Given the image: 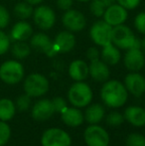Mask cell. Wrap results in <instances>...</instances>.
Returning a JSON list of instances; mask_svg holds the SVG:
<instances>
[{
    "label": "cell",
    "instance_id": "1",
    "mask_svg": "<svg viewBox=\"0 0 145 146\" xmlns=\"http://www.w3.org/2000/svg\"><path fill=\"white\" fill-rule=\"evenodd\" d=\"M101 98L107 106L118 108L128 100V92L124 84L118 80H107L101 88Z\"/></svg>",
    "mask_w": 145,
    "mask_h": 146
},
{
    "label": "cell",
    "instance_id": "2",
    "mask_svg": "<svg viewBox=\"0 0 145 146\" xmlns=\"http://www.w3.org/2000/svg\"><path fill=\"white\" fill-rule=\"evenodd\" d=\"M111 43L124 51L131 48H140V39L136 38L133 31L124 24L112 28Z\"/></svg>",
    "mask_w": 145,
    "mask_h": 146
},
{
    "label": "cell",
    "instance_id": "3",
    "mask_svg": "<svg viewBox=\"0 0 145 146\" xmlns=\"http://www.w3.org/2000/svg\"><path fill=\"white\" fill-rule=\"evenodd\" d=\"M93 98V90L83 81L75 82L68 92V100L73 106L77 108H87Z\"/></svg>",
    "mask_w": 145,
    "mask_h": 146
},
{
    "label": "cell",
    "instance_id": "4",
    "mask_svg": "<svg viewBox=\"0 0 145 146\" xmlns=\"http://www.w3.org/2000/svg\"><path fill=\"white\" fill-rule=\"evenodd\" d=\"M25 94L31 98H40L46 94L50 88L49 80L44 75L33 73L27 76L23 84Z\"/></svg>",
    "mask_w": 145,
    "mask_h": 146
},
{
    "label": "cell",
    "instance_id": "5",
    "mask_svg": "<svg viewBox=\"0 0 145 146\" xmlns=\"http://www.w3.org/2000/svg\"><path fill=\"white\" fill-rule=\"evenodd\" d=\"M25 70L20 62L16 60L6 61L0 66V79L7 85H16L23 80Z\"/></svg>",
    "mask_w": 145,
    "mask_h": 146
},
{
    "label": "cell",
    "instance_id": "6",
    "mask_svg": "<svg viewBox=\"0 0 145 146\" xmlns=\"http://www.w3.org/2000/svg\"><path fill=\"white\" fill-rule=\"evenodd\" d=\"M112 28L105 20H97L89 29V37L97 46L103 48L111 43Z\"/></svg>",
    "mask_w": 145,
    "mask_h": 146
},
{
    "label": "cell",
    "instance_id": "7",
    "mask_svg": "<svg viewBox=\"0 0 145 146\" xmlns=\"http://www.w3.org/2000/svg\"><path fill=\"white\" fill-rule=\"evenodd\" d=\"M32 17L37 27L43 31L52 29L57 20L55 11L48 5H39L36 7Z\"/></svg>",
    "mask_w": 145,
    "mask_h": 146
},
{
    "label": "cell",
    "instance_id": "8",
    "mask_svg": "<svg viewBox=\"0 0 145 146\" xmlns=\"http://www.w3.org/2000/svg\"><path fill=\"white\" fill-rule=\"evenodd\" d=\"M42 146H71L72 138L68 132L58 127L49 128L41 137Z\"/></svg>",
    "mask_w": 145,
    "mask_h": 146
},
{
    "label": "cell",
    "instance_id": "9",
    "mask_svg": "<svg viewBox=\"0 0 145 146\" xmlns=\"http://www.w3.org/2000/svg\"><path fill=\"white\" fill-rule=\"evenodd\" d=\"M83 140L87 146H109V135L99 124H89L83 132Z\"/></svg>",
    "mask_w": 145,
    "mask_h": 146
},
{
    "label": "cell",
    "instance_id": "10",
    "mask_svg": "<svg viewBox=\"0 0 145 146\" xmlns=\"http://www.w3.org/2000/svg\"><path fill=\"white\" fill-rule=\"evenodd\" d=\"M62 23L66 30L73 33L81 32L87 26V18L83 12L71 8L63 14Z\"/></svg>",
    "mask_w": 145,
    "mask_h": 146
},
{
    "label": "cell",
    "instance_id": "11",
    "mask_svg": "<svg viewBox=\"0 0 145 146\" xmlns=\"http://www.w3.org/2000/svg\"><path fill=\"white\" fill-rule=\"evenodd\" d=\"M30 47L37 52L44 53L50 58L57 56V53L53 46V40L47 34L39 32L33 34L30 38Z\"/></svg>",
    "mask_w": 145,
    "mask_h": 146
},
{
    "label": "cell",
    "instance_id": "12",
    "mask_svg": "<svg viewBox=\"0 0 145 146\" xmlns=\"http://www.w3.org/2000/svg\"><path fill=\"white\" fill-rule=\"evenodd\" d=\"M127 17L128 10H126L118 3H113L105 8L103 20H105L107 24H109L112 27H115V26L124 24V22L127 20Z\"/></svg>",
    "mask_w": 145,
    "mask_h": 146
},
{
    "label": "cell",
    "instance_id": "13",
    "mask_svg": "<svg viewBox=\"0 0 145 146\" xmlns=\"http://www.w3.org/2000/svg\"><path fill=\"white\" fill-rule=\"evenodd\" d=\"M77 39L73 32L68 30L61 31L53 40V46L57 54L69 53L75 48Z\"/></svg>",
    "mask_w": 145,
    "mask_h": 146
},
{
    "label": "cell",
    "instance_id": "14",
    "mask_svg": "<svg viewBox=\"0 0 145 146\" xmlns=\"http://www.w3.org/2000/svg\"><path fill=\"white\" fill-rule=\"evenodd\" d=\"M124 86L128 94L140 98L145 94V78L138 72H130L124 78Z\"/></svg>",
    "mask_w": 145,
    "mask_h": 146
},
{
    "label": "cell",
    "instance_id": "15",
    "mask_svg": "<svg viewBox=\"0 0 145 146\" xmlns=\"http://www.w3.org/2000/svg\"><path fill=\"white\" fill-rule=\"evenodd\" d=\"M123 64L129 72H139L145 66V55L140 48L126 50L123 57Z\"/></svg>",
    "mask_w": 145,
    "mask_h": 146
},
{
    "label": "cell",
    "instance_id": "16",
    "mask_svg": "<svg viewBox=\"0 0 145 146\" xmlns=\"http://www.w3.org/2000/svg\"><path fill=\"white\" fill-rule=\"evenodd\" d=\"M55 113L52 100L48 98H42L35 102L32 106L31 114L35 120L45 121L50 119Z\"/></svg>",
    "mask_w": 145,
    "mask_h": 146
},
{
    "label": "cell",
    "instance_id": "17",
    "mask_svg": "<svg viewBox=\"0 0 145 146\" xmlns=\"http://www.w3.org/2000/svg\"><path fill=\"white\" fill-rule=\"evenodd\" d=\"M89 72L91 78L97 83H105L109 79L110 76L109 65L99 59L89 62Z\"/></svg>",
    "mask_w": 145,
    "mask_h": 146
},
{
    "label": "cell",
    "instance_id": "18",
    "mask_svg": "<svg viewBox=\"0 0 145 146\" xmlns=\"http://www.w3.org/2000/svg\"><path fill=\"white\" fill-rule=\"evenodd\" d=\"M33 35V27L26 20H20L14 24L10 31V40L16 41H27Z\"/></svg>",
    "mask_w": 145,
    "mask_h": 146
},
{
    "label": "cell",
    "instance_id": "19",
    "mask_svg": "<svg viewBox=\"0 0 145 146\" xmlns=\"http://www.w3.org/2000/svg\"><path fill=\"white\" fill-rule=\"evenodd\" d=\"M124 119L135 127H142L145 125V108L138 106H130L125 108L123 112Z\"/></svg>",
    "mask_w": 145,
    "mask_h": 146
},
{
    "label": "cell",
    "instance_id": "20",
    "mask_svg": "<svg viewBox=\"0 0 145 146\" xmlns=\"http://www.w3.org/2000/svg\"><path fill=\"white\" fill-rule=\"evenodd\" d=\"M61 118L62 121L70 127H79L85 121L83 113L79 108L72 106V108H67L65 110L61 112Z\"/></svg>",
    "mask_w": 145,
    "mask_h": 146
},
{
    "label": "cell",
    "instance_id": "21",
    "mask_svg": "<svg viewBox=\"0 0 145 146\" xmlns=\"http://www.w3.org/2000/svg\"><path fill=\"white\" fill-rule=\"evenodd\" d=\"M69 76L75 82L85 81L89 76V65L83 60H75L69 66Z\"/></svg>",
    "mask_w": 145,
    "mask_h": 146
},
{
    "label": "cell",
    "instance_id": "22",
    "mask_svg": "<svg viewBox=\"0 0 145 146\" xmlns=\"http://www.w3.org/2000/svg\"><path fill=\"white\" fill-rule=\"evenodd\" d=\"M83 116L89 124H99L105 116V106L101 104H89L85 108Z\"/></svg>",
    "mask_w": 145,
    "mask_h": 146
},
{
    "label": "cell",
    "instance_id": "23",
    "mask_svg": "<svg viewBox=\"0 0 145 146\" xmlns=\"http://www.w3.org/2000/svg\"><path fill=\"white\" fill-rule=\"evenodd\" d=\"M101 58L109 66H115L121 60V52L120 49L114 46L112 43L103 47V50L101 52Z\"/></svg>",
    "mask_w": 145,
    "mask_h": 146
},
{
    "label": "cell",
    "instance_id": "24",
    "mask_svg": "<svg viewBox=\"0 0 145 146\" xmlns=\"http://www.w3.org/2000/svg\"><path fill=\"white\" fill-rule=\"evenodd\" d=\"M16 112V106L9 98L0 100V120L8 121L13 118Z\"/></svg>",
    "mask_w": 145,
    "mask_h": 146
},
{
    "label": "cell",
    "instance_id": "25",
    "mask_svg": "<svg viewBox=\"0 0 145 146\" xmlns=\"http://www.w3.org/2000/svg\"><path fill=\"white\" fill-rule=\"evenodd\" d=\"M11 54L16 60H23L31 54V47L25 41H16L10 47Z\"/></svg>",
    "mask_w": 145,
    "mask_h": 146
},
{
    "label": "cell",
    "instance_id": "26",
    "mask_svg": "<svg viewBox=\"0 0 145 146\" xmlns=\"http://www.w3.org/2000/svg\"><path fill=\"white\" fill-rule=\"evenodd\" d=\"M14 14L15 16L20 20H27L32 17L34 12L33 5L29 4L26 1L18 2L15 6H14Z\"/></svg>",
    "mask_w": 145,
    "mask_h": 146
},
{
    "label": "cell",
    "instance_id": "27",
    "mask_svg": "<svg viewBox=\"0 0 145 146\" xmlns=\"http://www.w3.org/2000/svg\"><path fill=\"white\" fill-rule=\"evenodd\" d=\"M105 120H107V123L109 125V126L117 127V126H119V125H121L125 119H124L123 114L120 113V112L111 111L107 115Z\"/></svg>",
    "mask_w": 145,
    "mask_h": 146
},
{
    "label": "cell",
    "instance_id": "28",
    "mask_svg": "<svg viewBox=\"0 0 145 146\" xmlns=\"http://www.w3.org/2000/svg\"><path fill=\"white\" fill-rule=\"evenodd\" d=\"M126 146H145V136L140 133H130L125 141Z\"/></svg>",
    "mask_w": 145,
    "mask_h": 146
},
{
    "label": "cell",
    "instance_id": "29",
    "mask_svg": "<svg viewBox=\"0 0 145 146\" xmlns=\"http://www.w3.org/2000/svg\"><path fill=\"white\" fill-rule=\"evenodd\" d=\"M16 108L20 111H26L31 106V96H29L27 94H21L16 100Z\"/></svg>",
    "mask_w": 145,
    "mask_h": 146
},
{
    "label": "cell",
    "instance_id": "30",
    "mask_svg": "<svg viewBox=\"0 0 145 146\" xmlns=\"http://www.w3.org/2000/svg\"><path fill=\"white\" fill-rule=\"evenodd\" d=\"M11 136V129L5 121L0 120V146H4L9 141Z\"/></svg>",
    "mask_w": 145,
    "mask_h": 146
},
{
    "label": "cell",
    "instance_id": "31",
    "mask_svg": "<svg viewBox=\"0 0 145 146\" xmlns=\"http://www.w3.org/2000/svg\"><path fill=\"white\" fill-rule=\"evenodd\" d=\"M10 47H11V40L9 35L0 29V56L7 53Z\"/></svg>",
    "mask_w": 145,
    "mask_h": 146
},
{
    "label": "cell",
    "instance_id": "32",
    "mask_svg": "<svg viewBox=\"0 0 145 146\" xmlns=\"http://www.w3.org/2000/svg\"><path fill=\"white\" fill-rule=\"evenodd\" d=\"M91 4H89V11L95 17H103V13L105 11V7L101 5L99 2L95 1V0H91Z\"/></svg>",
    "mask_w": 145,
    "mask_h": 146
},
{
    "label": "cell",
    "instance_id": "33",
    "mask_svg": "<svg viewBox=\"0 0 145 146\" xmlns=\"http://www.w3.org/2000/svg\"><path fill=\"white\" fill-rule=\"evenodd\" d=\"M134 27L142 35H145V12H140L134 18Z\"/></svg>",
    "mask_w": 145,
    "mask_h": 146
},
{
    "label": "cell",
    "instance_id": "34",
    "mask_svg": "<svg viewBox=\"0 0 145 146\" xmlns=\"http://www.w3.org/2000/svg\"><path fill=\"white\" fill-rule=\"evenodd\" d=\"M10 13L5 6L0 4V29H4L9 25Z\"/></svg>",
    "mask_w": 145,
    "mask_h": 146
},
{
    "label": "cell",
    "instance_id": "35",
    "mask_svg": "<svg viewBox=\"0 0 145 146\" xmlns=\"http://www.w3.org/2000/svg\"><path fill=\"white\" fill-rule=\"evenodd\" d=\"M52 104L53 106H54L55 112H59V113H61L63 110H65L68 108L67 100L64 98H62V96H56V98H54L52 100Z\"/></svg>",
    "mask_w": 145,
    "mask_h": 146
},
{
    "label": "cell",
    "instance_id": "36",
    "mask_svg": "<svg viewBox=\"0 0 145 146\" xmlns=\"http://www.w3.org/2000/svg\"><path fill=\"white\" fill-rule=\"evenodd\" d=\"M141 0H116L119 5L124 7L126 10H133L140 4Z\"/></svg>",
    "mask_w": 145,
    "mask_h": 146
},
{
    "label": "cell",
    "instance_id": "37",
    "mask_svg": "<svg viewBox=\"0 0 145 146\" xmlns=\"http://www.w3.org/2000/svg\"><path fill=\"white\" fill-rule=\"evenodd\" d=\"M85 56H87V59L89 60V62H91V61H95V60L99 59L101 53H99V49H97V47H89L87 50Z\"/></svg>",
    "mask_w": 145,
    "mask_h": 146
},
{
    "label": "cell",
    "instance_id": "38",
    "mask_svg": "<svg viewBox=\"0 0 145 146\" xmlns=\"http://www.w3.org/2000/svg\"><path fill=\"white\" fill-rule=\"evenodd\" d=\"M57 7L59 9L63 10V11H67V10L71 9L73 4V0H57Z\"/></svg>",
    "mask_w": 145,
    "mask_h": 146
},
{
    "label": "cell",
    "instance_id": "39",
    "mask_svg": "<svg viewBox=\"0 0 145 146\" xmlns=\"http://www.w3.org/2000/svg\"><path fill=\"white\" fill-rule=\"evenodd\" d=\"M95 1L99 2L101 5H103L105 8H107V7H109V6L111 5V4L115 3L116 0H95Z\"/></svg>",
    "mask_w": 145,
    "mask_h": 146
},
{
    "label": "cell",
    "instance_id": "40",
    "mask_svg": "<svg viewBox=\"0 0 145 146\" xmlns=\"http://www.w3.org/2000/svg\"><path fill=\"white\" fill-rule=\"evenodd\" d=\"M24 1L28 2V3L31 4V5L35 6V5H40L44 0H24Z\"/></svg>",
    "mask_w": 145,
    "mask_h": 146
},
{
    "label": "cell",
    "instance_id": "41",
    "mask_svg": "<svg viewBox=\"0 0 145 146\" xmlns=\"http://www.w3.org/2000/svg\"><path fill=\"white\" fill-rule=\"evenodd\" d=\"M140 50H141L142 52H143V54L145 55V37L140 40Z\"/></svg>",
    "mask_w": 145,
    "mask_h": 146
},
{
    "label": "cell",
    "instance_id": "42",
    "mask_svg": "<svg viewBox=\"0 0 145 146\" xmlns=\"http://www.w3.org/2000/svg\"><path fill=\"white\" fill-rule=\"evenodd\" d=\"M77 1L83 2V3H87V2H89V1H91V0H77Z\"/></svg>",
    "mask_w": 145,
    "mask_h": 146
}]
</instances>
